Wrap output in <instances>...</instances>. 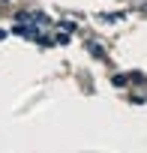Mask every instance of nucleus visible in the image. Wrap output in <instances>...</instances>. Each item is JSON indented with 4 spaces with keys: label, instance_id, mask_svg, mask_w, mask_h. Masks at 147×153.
Returning a JSON list of instances; mask_svg holds the SVG:
<instances>
[{
    "label": "nucleus",
    "instance_id": "nucleus-1",
    "mask_svg": "<svg viewBox=\"0 0 147 153\" xmlns=\"http://www.w3.org/2000/svg\"><path fill=\"white\" fill-rule=\"evenodd\" d=\"M90 54H93V57H105V51H102L99 42H90Z\"/></svg>",
    "mask_w": 147,
    "mask_h": 153
},
{
    "label": "nucleus",
    "instance_id": "nucleus-2",
    "mask_svg": "<svg viewBox=\"0 0 147 153\" xmlns=\"http://www.w3.org/2000/svg\"><path fill=\"white\" fill-rule=\"evenodd\" d=\"M111 84H114V87H123V84H126V75H114Z\"/></svg>",
    "mask_w": 147,
    "mask_h": 153
},
{
    "label": "nucleus",
    "instance_id": "nucleus-3",
    "mask_svg": "<svg viewBox=\"0 0 147 153\" xmlns=\"http://www.w3.org/2000/svg\"><path fill=\"white\" fill-rule=\"evenodd\" d=\"M66 42H69V30L66 33H57V45H66Z\"/></svg>",
    "mask_w": 147,
    "mask_h": 153
},
{
    "label": "nucleus",
    "instance_id": "nucleus-4",
    "mask_svg": "<svg viewBox=\"0 0 147 153\" xmlns=\"http://www.w3.org/2000/svg\"><path fill=\"white\" fill-rule=\"evenodd\" d=\"M0 39H6V30H0Z\"/></svg>",
    "mask_w": 147,
    "mask_h": 153
},
{
    "label": "nucleus",
    "instance_id": "nucleus-5",
    "mask_svg": "<svg viewBox=\"0 0 147 153\" xmlns=\"http://www.w3.org/2000/svg\"><path fill=\"white\" fill-rule=\"evenodd\" d=\"M141 9H144V12H147V3H144V6H141Z\"/></svg>",
    "mask_w": 147,
    "mask_h": 153
},
{
    "label": "nucleus",
    "instance_id": "nucleus-6",
    "mask_svg": "<svg viewBox=\"0 0 147 153\" xmlns=\"http://www.w3.org/2000/svg\"><path fill=\"white\" fill-rule=\"evenodd\" d=\"M0 3H9V0H0Z\"/></svg>",
    "mask_w": 147,
    "mask_h": 153
}]
</instances>
